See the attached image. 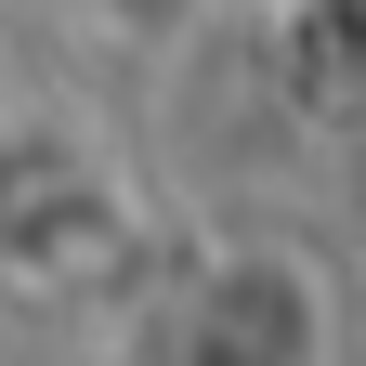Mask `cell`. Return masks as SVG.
<instances>
[{"mask_svg": "<svg viewBox=\"0 0 366 366\" xmlns=\"http://www.w3.org/2000/svg\"><path fill=\"white\" fill-rule=\"evenodd\" d=\"M327 340H340L327 274H314L301 249H274V236L209 249L170 288V314H157V353L170 366H327Z\"/></svg>", "mask_w": 366, "mask_h": 366, "instance_id": "1", "label": "cell"}]
</instances>
